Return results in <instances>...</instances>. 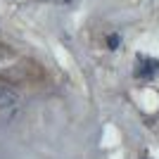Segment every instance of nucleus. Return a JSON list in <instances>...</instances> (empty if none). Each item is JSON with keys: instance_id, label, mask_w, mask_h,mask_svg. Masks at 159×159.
<instances>
[{"instance_id": "obj_2", "label": "nucleus", "mask_w": 159, "mask_h": 159, "mask_svg": "<svg viewBox=\"0 0 159 159\" xmlns=\"http://www.w3.org/2000/svg\"><path fill=\"white\" fill-rule=\"evenodd\" d=\"M19 105V95L17 90L7 86H0V112H5V109H12V107Z\"/></svg>"}, {"instance_id": "obj_1", "label": "nucleus", "mask_w": 159, "mask_h": 159, "mask_svg": "<svg viewBox=\"0 0 159 159\" xmlns=\"http://www.w3.org/2000/svg\"><path fill=\"white\" fill-rule=\"evenodd\" d=\"M133 74H135V79H140V81H152L159 74V60H152V57H147V55H138L135 71Z\"/></svg>"}, {"instance_id": "obj_3", "label": "nucleus", "mask_w": 159, "mask_h": 159, "mask_svg": "<svg viewBox=\"0 0 159 159\" xmlns=\"http://www.w3.org/2000/svg\"><path fill=\"white\" fill-rule=\"evenodd\" d=\"M121 43V38L116 36V33H112V36H107V45H109V50H116Z\"/></svg>"}, {"instance_id": "obj_4", "label": "nucleus", "mask_w": 159, "mask_h": 159, "mask_svg": "<svg viewBox=\"0 0 159 159\" xmlns=\"http://www.w3.org/2000/svg\"><path fill=\"white\" fill-rule=\"evenodd\" d=\"M143 159H147V157H143Z\"/></svg>"}]
</instances>
